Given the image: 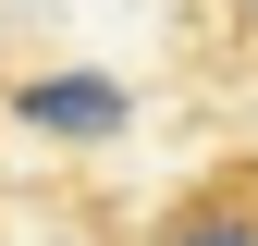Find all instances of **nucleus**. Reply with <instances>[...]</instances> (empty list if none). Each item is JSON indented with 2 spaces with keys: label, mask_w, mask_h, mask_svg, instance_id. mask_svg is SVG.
<instances>
[{
  "label": "nucleus",
  "mask_w": 258,
  "mask_h": 246,
  "mask_svg": "<svg viewBox=\"0 0 258 246\" xmlns=\"http://www.w3.org/2000/svg\"><path fill=\"white\" fill-rule=\"evenodd\" d=\"M136 246H258V148H221L184 184H160V209L136 222Z\"/></svg>",
  "instance_id": "obj_1"
},
{
  "label": "nucleus",
  "mask_w": 258,
  "mask_h": 246,
  "mask_svg": "<svg viewBox=\"0 0 258 246\" xmlns=\"http://www.w3.org/2000/svg\"><path fill=\"white\" fill-rule=\"evenodd\" d=\"M234 13H246V25H258V0H234Z\"/></svg>",
  "instance_id": "obj_2"
}]
</instances>
